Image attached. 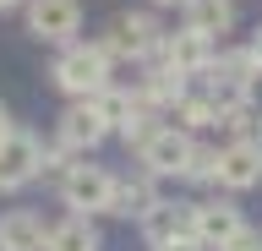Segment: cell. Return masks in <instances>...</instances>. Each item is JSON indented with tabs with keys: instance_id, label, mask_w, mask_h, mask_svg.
Returning <instances> with one entry per match:
<instances>
[{
	"instance_id": "1",
	"label": "cell",
	"mask_w": 262,
	"mask_h": 251,
	"mask_svg": "<svg viewBox=\"0 0 262 251\" xmlns=\"http://www.w3.org/2000/svg\"><path fill=\"white\" fill-rule=\"evenodd\" d=\"M55 87L71 93L77 104L98 99L110 87V55H104V44H66L60 60H55Z\"/></svg>"
},
{
	"instance_id": "2",
	"label": "cell",
	"mask_w": 262,
	"mask_h": 251,
	"mask_svg": "<svg viewBox=\"0 0 262 251\" xmlns=\"http://www.w3.org/2000/svg\"><path fill=\"white\" fill-rule=\"evenodd\" d=\"M213 109H229V104H251V87H257V60L251 50H224L213 55Z\"/></svg>"
},
{
	"instance_id": "3",
	"label": "cell",
	"mask_w": 262,
	"mask_h": 251,
	"mask_svg": "<svg viewBox=\"0 0 262 251\" xmlns=\"http://www.w3.org/2000/svg\"><path fill=\"white\" fill-rule=\"evenodd\" d=\"M153 50H164V33L147 11H120L110 22V38H104V55L110 60H147Z\"/></svg>"
},
{
	"instance_id": "4",
	"label": "cell",
	"mask_w": 262,
	"mask_h": 251,
	"mask_svg": "<svg viewBox=\"0 0 262 251\" xmlns=\"http://www.w3.org/2000/svg\"><path fill=\"white\" fill-rule=\"evenodd\" d=\"M60 197L66 208H77V218L88 213H110V197H115V175L98 164H71L60 175Z\"/></svg>"
},
{
	"instance_id": "5",
	"label": "cell",
	"mask_w": 262,
	"mask_h": 251,
	"mask_svg": "<svg viewBox=\"0 0 262 251\" xmlns=\"http://www.w3.org/2000/svg\"><path fill=\"white\" fill-rule=\"evenodd\" d=\"M246 230V218H241V208L235 202H191V240L202 251H224L235 235Z\"/></svg>"
},
{
	"instance_id": "6",
	"label": "cell",
	"mask_w": 262,
	"mask_h": 251,
	"mask_svg": "<svg viewBox=\"0 0 262 251\" xmlns=\"http://www.w3.org/2000/svg\"><path fill=\"white\" fill-rule=\"evenodd\" d=\"M82 6L77 0H28V33L44 44H77Z\"/></svg>"
},
{
	"instance_id": "7",
	"label": "cell",
	"mask_w": 262,
	"mask_h": 251,
	"mask_svg": "<svg viewBox=\"0 0 262 251\" xmlns=\"http://www.w3.org/2000/svg\"><path fill=\"white\" fill-rule=\"evenodd\" d=\"M33 175H44V148H38V136L11 131L0 142V191H16V186H28Z\"/></svg>"
},
{
	"instance_id": "8",
	"label": "cell",
	"mask_w": 262,
	"mask_h": 251,
	"mask_svg": "<svg viewBox=\"0 0 262 251\" xmlns=\"http://www.w3.org/2000/svg\"><path fill=\"white\" fill-rule=\"evenodd\" d=\"M191 136L186 131H175V126H159V131L147 136L142 148V164H147V175H186V158H191Z\"/></svg>"
},
{
	"instance_id": "9",
	"label": "cell",
	"mask_w": 262,
	"mask_h": 251,
	"mask_svg": "<svg viewBox=\"0 0 262 251\" xmlns=\"http://www.w3.org/2000/svg\"><path fill=\"white\" fill-rule=\"evenodd\" d=\"M262 180V142H229L219 148V186L224 191H251Z\"/></svg>"
},
{
	"instance_id": "10",
	"label": "cell",
	"mask_w": 262,
	"mask_h": 251,
	"mask_svg": "<svg viewBox=\"0 0 262 251\" xmlns=\"http://www.w3.org/2000/svg\"><path fill=\"white\" fill-rule=\"evenodd\" d=\"M164 66L175 71V77H196V71L213 66V44L202 33H191V28H180V33L164 38Z\"/></svg>"
},
{
	"instance_id": "11",
	"label": "cell",
	"mask_w": 262,
	"mask_h": 251,
	"mask_svg": "<svg viewBox=\"0 0 262 251\" xmlns=\"http://www.w3.org/2000/svg\"><path fill=\"white\" fill-rule=\"evenodd\" d=\"M142 235L147 246H175V240H191V202H159L153 213L142 218Z\"/></svg>"
},
{
	"instance_id": "12",
	"label": "cell",
	"mask_w": 262,
	"mask_h": 251,
	"mask_svg": "<svg viewBox=\"0 0 262 251\" xmlns=\"http://www.w3.org/2000/svg\"><path fill=\"white\" fill-rule=\"evenodd\" d=\"M104 136H110V126L98 120L93 104H71V109L60 115V148L66 153H88V148H98Z\"/></svg>"
},
{
	"instance_id": "13",
	"label": "cell",
	"mask_w": 262,
	"mask_h": 251,
	"mask_svg": "<svg viewBox=\"0 0 262 251\" xmlns=\"http://www.w3.org/2000/svg\"><path fill=\"white\" fill-rule=\"evenodd\" d=\"M44 240H49V230L33 208L0 213V251H44Z\"/></svg>"
},
{
	"instance_id": "14",
	"label": "cell",
	"mask_w": 262,
	"mask_h": 251,
	"mask_svg": "<svg viewBox=\"0 0 262 251\" xmlns=\"http://www.w3.org/2000/svg\"><path fill=\"white\" fill-rule=\"evenodd\" d=\"M153 208H159V191H153L147 175H126V180H115L110 213H120V218H147Z\"/></svg>"
},
{
	"instance_id": "15",
	"label": "cell",
	"mask_w": 262,
	"mask_h": 251,
	"mask_svg": "<svg viewBox=\"0 0 262 251\" xmlns=\"http://www.w3.org/2000/svg\"><path fill=\"white\" fill-rule=\"evenodd\" d=\"M229 22H235V0H186V28L202 33L208 44L219 33H229Z\"/></svg>"
},
{
	"instance_id": "16",
	"label": "cell",
	"mask_w": 262,
	"mask_h": 251,
	"mask_svg": "<svg viewBox=\"0 0 262 251\" xmlns=\"http://www.w3.org/2000/svg\"><path fill=\"white\" fill-rule=\"evenodd\" d=\"M44 251H98V230L88 224V218H66V224H55L49 230V240H44Z\"/></svg>"
},
{
	"instance_id": "17",
	"label": "cell",
	"mask_w": 262,
	"mask_h": 251,
	"mask_svg": "<svg viewBox=\"0 0 262 251\" xmlns=\"http://www.w3.org/2000/svg\"><path fill=\"white\" fill-rule=\"evenodd\" d=\"M219 126L229 131V142H262V115H257V104H229V109H219Z\"/></svg>"
},
{
	"instance_id": "18",
	"label": "cell",
	"mask_w": 262,
	"mask_h": 251,
	"mask_svg": "<svg viewBox=\"0 0 262 251\" xmlns=\"http://www.w3.org/2000/svg\"><path fill=\"white\" fill-rule=\"evenodd\" d=\"M169 115H175L169 126H175V131H186V136L202 131V126H219V109H213V99H191V93H186L180 104H169Z\"/></svg>"
},
{
	"instance_id": "19",
	"label": "cell",
	"mask_w": 262,
	"mask_h": 251,
	"mask_svg": "<svg viewBox=\"0 0 262 251\" xmlns=\"http://www.w3.org/2000/svg\"><path fill=\"white\" fill-rule=\"evenodd\" d=\"M98 109V120H104V126H110V131H120V126H126L131 115H137V104H131V93H120V87H104V93H98V99H88Z\"/></svg>"
},
{
	"instance_id": "20",
	"label": "cell",
	"mask_w": 262,
	"mask_h": 251,
	"mask_svg": "<svg viewBox=\"0 0 262 251\" xmlns=\"http://www.w3.org/2000/svg\"><path fill=\"white\" fill-rule=\"evenodd\" d=\"M186 180H196V186H219V148H202V142H196L191 158H186Z\"/></svg>"
},
{
	"instance_id": "21",
	"label": "cell",
	"mask_w": 262,
	"mask_h": 251,
	"mask_svg": "<svg viewBox=\"0 0 262 251\" xmlns=\"http://www.w3.org/2000/svg\"><path fill=\"white\" fill-rule=\"evenodd\" d=\"M224 251H262V230H251V224H246V230L235 235V240H229Z\"/></svg>"
},
{
	"instance_id": "22",
	"label": "cell",
	"mask_w": 262,
	"mask_h": 251,
	"mask_svg": "<svg viewBox=\"0 0 262 251\" xmlns=\"http://www.w3.org/2000/svg\"><path fill=\"white\" fill-rule=\"evenodd\" d=\"M11 131H16V126H11V115H6V104H0V142H6Z\"/></svg>"
},
{
	"instance_id": "23",
	"label": "cell",
	"mask_w": 262,
	"mask_h": 251,
	"mask_svg": "<svg viewBox=\"0 0 262 251\" xmlns=\"http://www.w3.org/2000/svg\"><path fill=\"white\" fill-rule=\"evenodd\" d=\"M246 50H251V60H257V71H262V33L251 38V44H246Z\"/></svg>"
},
{
	"instance_id": "24",
	"label": "cell",
	"mask_w": 262,
	"mask_h": 251,
	"mask_svg": "<svg viewBox=\"0 0 262 251\" xmlns=\"http://www.w3.org/2000/svg\"><path fill=\"white\" fill-rule=\"evenodd\" d=\"M159 251H202L196 240H175V246H159Z\"/></svg>"
},
{
	"instance_id": "25",
	"label": "cell",
	"mask_w": 262,
	"mask_h": 251,
	"mask_svg": "<svg viewBox=\"0 0 262 251\" xmlns=\"http://www.w3.org/2000/svg\"><path fill=\"white\" fill-rule=\"evenodd\" d=\"M11 6H22V0H0V11H11Z\"/></svg>"
},
{
	"instance_id": "26",
	"label": "cell",
	"mask_w": 262,
	"mask_h": 251,
	"mask_svg": "<svg viewBox=\"0 0 262 251\" xmlns=\"http://www.w3.org/2000/svg\"><path fill=\"white\" fill-rule=\"evenodd\" d=\"M153 6H186V0H153Z\"/></svg>"
}]
</instances>
